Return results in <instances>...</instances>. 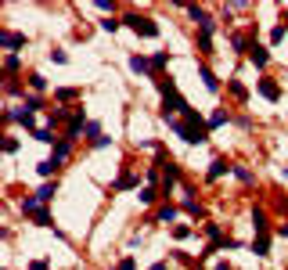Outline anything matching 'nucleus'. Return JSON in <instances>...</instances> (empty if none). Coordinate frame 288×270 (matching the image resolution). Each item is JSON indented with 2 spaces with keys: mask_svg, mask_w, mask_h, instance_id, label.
<instances>
[{
  "mask_svg": "<svg viewBox=\"0 0 288 270\" xmlns=\"http://www.w3.org/2000/svg\"><path fill=\"white\" fill-rule=\"evenodd\" d=\"M170 130L177 137H184L187 144H205V141H209V123H205L195 108L184 112V119H173V115H170Z\"/></svg>",
  "mask_w": 288,
  "mask_h": 270,
  "instance_id": "f257e3e1",
  "label": "nucleus"
},
{
  "mask_svg": "<svg viewBox=\"0 0 288 270\" xmlns=\"http://www.w3.org/2000/svg\"><path fill=\"white\" fill-rule=\"evenodd\" d=\"M126 22H130V29H134L137 36H158V25H155V18H148V15H126Z\"/></svg>",
  "mask_w": 288,
  "mask_h": 270,
  "instance_id": "f03ea898",
  "label": "nucleus"
},
{
  "mask_svg": "<svg viewBox=\"0 0 288 270\" xmlns=\"http://www.w3.org/2000/svg\"><path fill=\"white\" fill-rule=\"evenodd\" d=\"M0 44H4L8 51H18V47H25V36H22V32H11V29H4V32H0Z\"/></svg>",
  "mask_w": 288,
  "mask_h": 270,
  "instance_id": "7ed1b4c3",
  "label": "nucleus"
},
{
  "mask_svg": "<svg viewBox=\"0 0 288 270\" xmlns=\"http://www.w3.org/2000/svg\"><path fill=\"white\" fill-rule=\"evenodd\" d=\"M256 90H260V97H267V101H277V97H281V87H277L274 80H260Z\"/></svg>",
  "mask_w": 288,
  "mask_h": 270,
  "instance_id": "20e7f679",
  "label": "nucleus"
},
{
  "mask_svg": "<svg viewBox=\"0 0 288 270\" xmlns=\"http://www.w3.org/2000/svg\"><path fill=\"white\" fill-rule=\"evenodd\" d=\"M231 170H234V166H231L227 159H213V162H209V180H216V177H223V173H231Z\"/></svg>",
  "mask_w": 288,
  "mask_h": 270,
  "instance_id": "39448f33",
  "label": "nucleus"
},
{
  "mask_svg": "<svg viewBox=\"0 0 288 270\" xmlns=\"http://www.w3.org/2000/svg\"><path fill=\"white\" fill-rule=\"evenodd\" d=\"M54 195H58V184H44V187H40V191H36V195H33V198H36L40 206H47V202H51Z\"/></svg>",
  "mask_w": 288,
  "mask_h": 270,
  "instance_id": "423d86ee",
  "label": "nucleus"
},
{
  "mask_svg": "<svg viewBox=\"0 0 288 270\" xmlns=\"http://www.w3.org/2000/svg\"><path fill=\"white\" fill-rule=\"evenodd\" d=\"M198 76H202V83H205V90H213V94L220 90V80H216V76H213V69H205V65H202V69H198Z\"/></svg>",
  "mask_w": 288,
  "mask_h": 270,
  "instance_id": "0eeeda50",
  "label": "nucleus"
},
{
  "mask_svg": "<svg viewBox=\"0 0 288 270\" xmlns=\"http://www.w3.org/2000/svg\"><path fill=\"white\" fill-rule=\"evenodd\" d=\"M249 58H252L256 65H267V61H270V54H267V47H260V44H252V47H249Z\"/></svg>",
  "mask_w": 288,
  "mask_h": 270,
  "instance_id": "6e6552de",
  "label": "nucleus"
},
{
  "mask_svg": "<svg viewBox=\"0 0 288 270\" xmlns=\"http://www.w3.org/2000/svg\"><path fill=\"white\" fill-rule=\"evenodd\" d=\"M69 151H72V141H65V137H61V141L54 144V155H51V159H54V162H61V159L69 155Z\"/></svg>",
  "mask_w": 288,
  "mask_h": 270,
  "instance_id": "1a4fd4ad",
  "label": "nucleus"
},
{
  "mask_svg": "<svg viewBox=\"0 0 288 270\" xmlns=\"http://www.w3.org/2000/svg\"><path fill=\"white\" fill-rule=\"evenodd\" d=\"M130 69H134V72H141V76H148V72H151V61L137 54V58H130Z\"/></svg>",
  "mask_w": 288,
  "mask_h": 270,
  "instance_id": "9d476101",
  "label": "nucleus"
},
{
  "mask_svg": "<svg viewBox=\"0 0 288 270\" xmlns=\"http://www.w3.org/2000/svg\"><path fill=\"white\" fill-rule=\"evenodd\" d=\"M252 227H256V234H267V216H263V209L252 213Z\"/></svg>",
  "mask_w": 288,
  "mask_h": 270,
  "instance_id": "9b49d317",
  "label": "nucleus"
},
{
  "mask_svg": "<svg viewBox=\"0 0 288 270\" xmlns=\"http://www.w3.org/2000/svg\"><path fill=\"white\" fill-rule=\"evenodd\" d=\"M267 249H270V238H267V234H260V238L252 242V252H256V256H267Z\"/></svg>",
  "mask_w": 288,
  "mask_h": 270,
  "instance_id": "f8f14e48",
  "label": "nucleus"
},
{
  "mask_svg": "<svg viewBox=\"0 0 288 270\" xmlns=\"http://www.w3.org/2000/svg\"><path fill=\"white\" fill-rule=\"evenodd\" d=\"M134 184H137V177H134V173H122V177L115 180V187H119V191H130Z\"/></svg>",
  "mask_w": 288,
  "mask_h": 270,
  "instance_id": "ddd939ff",
  "label": "nucleus"
},
{
  "mask_svg": "<svg viewBox=\"0 0 288 270\" xmlns=\"http://www.w3.org/2000/svg\"><path fill=\"white\" fill-rule=\"evenodd\" d=\"M234 177H238L241 184H256V177H252L249 170H241V166H234Z\"/></svg>",
  "mask_w": 288,
  "mask_h": 270,
  "instance_id": "4468645a",
  "label": "nucleus"
},
{
  "mask_svg": "<svg viewBox=\"0 0 288 270\" xmlns=\"http://www.w3.org/2000/svg\"><path fill=\"white\" fill-rule=\"evenodd\" d=\"M231 94H234L238 101H245V97H249V90H245V87H241L238 80H231Z\"/></svg>",
  "mask_w": 288,
  "mask_h": 270,
  "instance_id": "2eb2a0df",
  "label": "nucleus"
},
{
  "mask_svg": "<svg viewBox=\"0 0 288 270\" xmlns=\"http://www.w3.org/2000/svg\"><path fill=\"white\" fill-rule=\"evenodd\" d=\"M29 87H33V90H44V87H47V80H44L40 72H33V76H29Z\"/></svg>",
  "mask_w": 288,
  "mask_h": 270,
  "instance_id": "dca6fc26",
  "label": "nucleus"
},
{
  "mask_svg": "<svg viewBox=\"0 0 288 270\" xmlns=\"http://www.w3.org/2000/svg\"><path fill=\"white\" fill-rule=\"evenodd\" d=\"M223 123H227L223 112H213V115H209V130H216V126H223Z\"/></svg>",
  "mask_w": 288,
  "mask_h": 270,
  "instance_id": "f3484780",
  "label": "nucleus"
},
{
  "mask_svg": "<svg viewBox=\"0 0 288 270\" xmlns=\"http://www.w3.org/2000/svg\"><path fill=\"white\" fill-rule=\"evenodd\" d=\"M61 162H54V159H47V162H40V173H44V177H51L54 170H58Z\"/></svg>",
  "mask_w": 288,
  "mask_h": 270,
  "instance_id": "a211bd4d",
  "label": "nucleus"
},
{
  "mask_svg": "<svg viewBox=\"0 0 288 270\" xmlns=\"http://www.w3.org/2000/svg\"><path fill=\"white\" fill-rule=\"evenodd\" d=\"M173 216H177V209H173V206H162V209H158V220H162V223L173 220Z\"/></svg>",
  "mask_w": 288,
  "mask_h": 270,
  "instance_id": "6ab92c4d",
  "label": "nucleus"
},
{
  "mask_svg": "<svg viewBox=\"0 0 288 270\" xmlns=\"http://www.w3.org/2000/svg\"><path fill=\"white\" fill-rule=\"evenodd\" d=\"M184 209H187V213H191V216H202V206H198V202H195V198H187V202H184Z\"/></svg>",
  "mask_w": 288,
  "mask_h": 270,
  "instance_id": "aec40b11",
  "label": "nucleus"
},
{
  "mask_svg": "<svg viewBox=\"0 0 288 270\" xmlns=\"http://www.w3.org/2000/svg\"><path fill=\"white\" fill-rule=\"evenodd\" d=\"M284 40V25H274V32H270V44H281Z\"/></svg>",
  "mask_w": 288,
  "mask_h": 270,
  "instance_id": "412c9836",
  "label": "nucleus"
},
{
  "mask_svg": "<svg viewBox=\"0 0 288 270\" xmlns=\"http://www.w3.org/2000/svg\"><path fill=\"white\" fill-rule=\"evenodd\" d=\"M151 69H166V54H162V51L151 58Z\"/></svg>",
  "mask_w": 288,
  "mask_h": 270,
  "instance_id": "4be33fe9",
  "label": "nucleus"
},
{
  "mask_svg": "<svg viewBox=\"0 0 288 270\" xmlns=\"http://www.w3.org/2000/svg\"><path fill=\"white\" fill-rule=\"evenodd\" d=\"M155 198H158L155 187H144V191H141V202H155Z\"/></svg>",
  "mask_w": 288,
  "mask_h": 270,
  "instance_id": "5701e85b",
  "label": "nucleus"
},
{
  "mask_svg": "<svg viewBox=\"0 0 288 270\" xmlns=\"http://www.w3.org/2000/svg\"><path fill=\"white\" fill-rule=\"evenodd\" d=\"M72 97H76V90H72V87H65V90H58V101H72Z\"/></svg>",
  "mask_w": 288,
  "mask_h": 270,
  "instance_id": "b1692460",
  "label": "nucleus"
},
{
  "mask_svg": "<svg viewBox=\"0 0 288 270\" xmlns=\"http://www.w3.org/2000/svg\"><path fill=\"white\" fill-rule=\"evenodd\" d=\"M187 234H191V227H184V223H180V227H173V238H187Z\"/></svg>",
  "mask_w": 288,
  "mask_h": 270,
  "instance_id": "393cba45",
  "label": "nucleus"
},
{
  "mask_svg": "<svg viewBox=\"0 0 288 270\" xmlns=\"http://www.w3.org/2000/svg\"><path fill=\"white\" fill-rule=\"evenodd\" d=\"M4 69H8V72H15V69H18V58H15V54H8V61H4Z\"/></svg>",
  "mask_w": 288,
  "mask_h": 270,
  "instance_id": "a878e982",
  "label": "nucleus"
},
{
  "mask_svg": "<svg viewBox=\"0 0 288 270\" xmlns=\"http://www.w3.org/2000/svg\"><path fill=\"white\" fill-rule=\"evenodd\" d=\"M29 270H47V263H44V259H36V263H33Z\"/></svg>",
  "mask_w": 288,
  "mask_h": 270,
  "instance_id": "bb28decb",
  "label": "nucleus"
},
{
  "mask_svg": "<svg viewBox=\"0 0 288 270\" xmlns=\"http://www.w3.org/2000/svg\"><path fill=\"white\" fill-rule=\"evenodd\" d=\"M151 270H166V263H155V266H151Z\"/></svg>",
  "mask_w": 288,
  "mask_h": 270,
  "instance_id": "cd10ccee",
  "label": "nucleus"
},
{
  "mask_svg": "<svg viewBox=\"0 0 288 270\" xmlns=\"http://www.w3.org/2000/svg\"><path fill=\"white\" fill-rule=\"evenodd\" d=\"M216 270H231V266H227V263H220V266H216Z\"/></svg>",
  "mask_w": 288,
  "mask_h": 270,
  "instance_id": "c85d7f7f",
  "label": "nucleus"
},
{
  "mask_svg": "<svg viewBox=\"0 0 288 270\" xmlns=\"http://www.w3.org/2000/svg\"><path fill=\"white\" fill-rule=\"evenodd\" d=\"M284 270H288V266H284Z\"/></svg>",
  "mask_w": 288,
  "mask_h": 270,
  "instance_id": "c756f323",
  "label": "nucleus"
}]
</instances>
